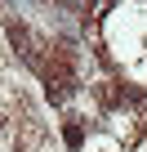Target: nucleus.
I'll return each instance as SVG.
<instances>
[{
	"mask_svg": "<svg viewBox=\"0 0 147 152\" xmlns=\"http://www.w3.org/2000/svg\"><path fill=\"white\" fill-rule=\"evenodd\" d=\"M80 139H85V130H80V125H67V143H71V148H80Z\"/></svg>",
	"mask_w": 147,
	"mask_h": 152,
	"instance_id": "nucleus-1",
	"label": "nucleus"
}]
</instances>
